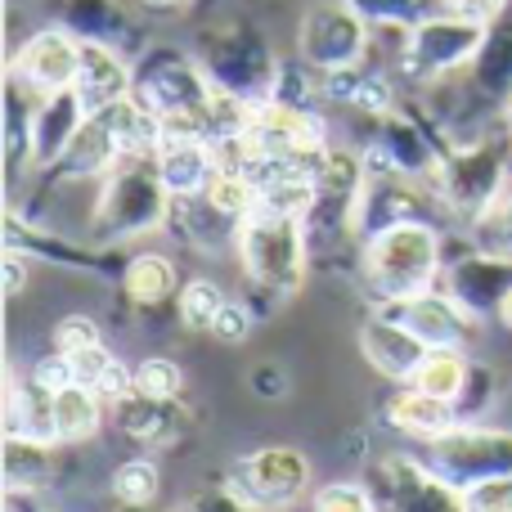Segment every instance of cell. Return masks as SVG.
<instances>
[{
	"label": "cell",
	"instance_id": "8fae6325",
	"mask_svg": "<svg viewBox=\"0 0 512 512\" xmlns=\"http://www.w3.org/2000/svg\"><path fill=\"white\" fill-rule=\"evenodd\" d=\"M387 310L427 346H459L468 337V324H472V310H463L454 297H441V292H418L409 301H387Z\"/></svg>",
	"mask_w": 512,
	"mask_h": 512
},
{
	"label": "cell",
	"instance_id": "cb8c5ba5",
	"mask_svg": "<svg viewBox=\"0 0 512 512\" xmlns=\"http://www.w3.org/2000/svg\"><path fill=\"white\" fill-rule=\"evenodd\" d=\"M158 490H162V477H158V468H153L149 459L122 463L117 477H113V495L122 499L126 508H149L153 499H158Z\"/></svg>",
	"mask_w": 512,
	"mask_h": 512
},
{
	"label": "cell",
	"instance_id": "4dcf8cb0",
	"mask_svg": "<svg viewBox=\"0 0 512 512\" xmlns=\"http://www.w3.org/2000/svg\"><path fill=\"white\" fill-rule=\"evenodd\" d=\"M315 512H373V499L364 495L360 486H328V490H319V499H315Z\"/></svg>",
	"mask_w": 512,
	"mask_h": 512
},
{
	"label": "cell",
	"instance_id": "d6a6232c",
	"mask_svg": "<svg viewBox=\"0 0 512 512\" xmlns=\"http://www.w3.org/2000/svg\"><path fill=\"white\" fill-rule=\"evenodd\" d=\"M32 382H36V387H45V391H63V387H72V382H77V373H72V360H68V355L54 351L50 360L32 369Z\"/></svg>",
	"mask_w": 512,
	"mask_h": 512
},
{
	"label": "cell",
	"instance_id": "277c9868",
	"mask_svg": "<svg viewBox=\"0 0 512 512\" xmlns=\"http://www.w3.org/2000/svg\"><path fill=\"white\" fill-rule=\"evenodd\" d=\"M490 36V23H472V18H459L450 9L441 14H427L423 23L409 27L405 50H400V72L409 81H441L463 72L468 63H477L481 45Z\"/></svg>",
	"mask_w": 512,
	"mask_h": 512
},
{
	"label": "cell",
	"instance_id": "d6986e66",
	"mask_svg": "<svg viewBox=\"0 0 512 512\" xmlns=\"http://www.w3.org/2000/svg\"><path fill=\"white\" fill-rule=\"evenodd\" d=\"M99 400L104 396L95 387H81V382L54 391V441H86V436H95L99 414H104Z\"/></svg>",
	"mask_w": 512,
	"mask_h": 512
},
{
	"label": "cell",
	"instance_id": "ffe728a7",
	"mask_svg": "<svg viewBox=\"0 0 512 512\" xmlns=\"http://www.w3.org/2000/svg\"><path fill=\"white\" fill-rule=\"evenodd\" d=\"M122 288L135 306H162L176 292V265L158 252H140L122 274Z\"/></svg>",
	"mask_w": 512,
	"mask_h": 512
},
{
	"label": "cell",
	"instance_id": "83f0119b",
	"mask_svg": "<svg viewBox=\"0 0 512 512\" xmlns=\"http://www.w3.org/2000/svg\"><path fill=\"white\" fill-rule=\"evenodd\" d=\"M90 346H104V342H99V324H95V319H86V315L59 319V328H54V351L77 355V351H90Z\"/></svg>",
	"mask_w": 512,
	"mask_h": 512
},
{
	"label": "cell",
	"instance_id": "e575fe53",
	"mask_svg": "<svg viewBox=\"0 0 512 512\" xmlns=\"http://www.w3.org/2000/svg\"><path fill=\"white\" fill-rule=\"evenodd\" d=\"M27 274H32V270H27L23 252L9 248V252H5V292H9V297H18V292L27 288Z\"/></svg>",
	"mask_w": 512,
	"mask_h": 512
},
{
	"label": "cell",
	"instance_id": "8d00e7d4",
	"mask_svg": "<svg viewBox=\"0 0 512 512\" xmlns=\"http://www.w3.org/2000/svg\"><path fill=\"white\" fill-rule=\"evenodd\" d=\"M499 319H504V324L512 328V288L504 292V306H499Z\"/></svg>",
	"mask_w": 512,
	"mask_h": 512
},
{
	"label": "cell",
	"instance_id": "30bf717a",
	"mask_svg": "<svg viewBox=\"0 0 512 512\" xmlns=\"http://www.w3.org/2000/svg\"><path fill=\"white\" fill-rule=\"evenodd\" d=\"M86 104L77 99V90H59V95H41L32 104V126H27V158L32 167H54L68 153L72 135L86 122Z\"/></svg>",
	"mask_w": 512,
	"mask_h": 512
},
{
	"label": "cell",
	"instance_id": "74e56055",
	"mask_svg": "<svg viewBox=\"0 0 512 512\" xmlns=\"http://www.w3.org/2000/svg\"><path fill=\"white\" fill-rule=\"evenodd\" d=\"M508 131H512V113H508Z\"/></svg>",
	"mask_w": 512,
	"mask_h": 512
},
{
	"label": "cell",
	"instance_id": "ac0fdd59",
	"mask_svg": "<svg viewBox=\"0 0 512 512\" xmlns=\"http://www.w3.org/2000/svg\"><path fill=\"white\" fill-rule=\"evenodd\" d=\"M324 95L337 99L346 108H360V113H378L387 117L396 95H391V81L378 77V72H364V68H346V72H328L324 77Z\"/></svg>",
	"mask_w": 512,
	"mask_h": 512
},
{
	"label": "cell",
	"instance_id": "9a60e30c",
	"mask_svg": "<svg viewBox=\"0 0 512 512\" xmlns=\"http://www.w3.org/2000/svg\"><path fill=\"white\" fill-rule=\"evenodd\" d=\"M360 346L382 373H391V378H414L418 364H423V355H427V346L418 342V337L409 333L396 315H391V310H382L378 319L364 324Z\"/></svg>",
	"mask_w": 512,
	"mask_h": 512
},
{
	"label": "cell",
	"instance_id": "6da1fadb",
	"mask_svg": "<svg viewBox=\"0 0 512 512\" xmlns=\"http://www.w3.org/2000/svg\"><path fill=\"white\" fill-rule=\"evenodd\" d=\"M364 274L382 297V306L432 292L436 274H441V234L427 221L387 225L364 243Z\"/></svg>",
	"mask_w": 512,
	"mask_h": 512
},
{
	"label": "cell",
	"instance_id": "7c38bea8",
	"mask_svg": "<svg viewBox=\"0 0 512 512\" xmlns=\"http://www.w3.org/2000/svg\"><path fill=\"white\" fill-rule=\"evenodd\" d=\"M77 99L86 104V113H104L108 104L135 95V77L126 68V59L108 41H81V72H77Z\"/></svg>",
	"mask_w": 512,
	"mask_h": 512
},
{
	"label": "cell",
	"instance_id": "7402d4cb",
	"mask_svg": "<svg viewBox=\"0 0 512 512\" xmlns=\"http://www.w3.org/2000/svg\"><path fill=\"white\" fill-rule=\"evenodd\" d=\"M203 203H212V212H221L225 221H243V216L256 207V185L248 171L239 167H216L212 185H207Z\"/></svg>",
	"mask_w": 512,
	"mask_h": 512
},
{
	"label": "cell",
	"instance_id": "4316f807",
	"mask_svg": "<svg viewBox=\"0 0 512 512\" xmlns=\"http://www.w3.org/2000/svg\"><path fill=\"white\" fill-rule=\"evenodd\" d=\"M459 499H463V512H512V472L472 481Z\"/></svg>",
	"mask_w": 512,
	"mask_h": 512
},
{
	"label": "cell",
	"instance_id": "f546056e",
	"mask_svg": "<svg viewBox=\"0 0 512 512\" xmlns=\"http://www.w3.org/2000/svg\"><path fill=\"white\" fill-rule=\"evenodd\" d=\"M477 234H481V243H486L490 252L512 256V198H504L486 221H477Z\"/></svg>",
	"mask_w": 512,
	"mask_h": 512
},
{
	"label": "cell",
	"instance_id": "3957f363",
	"mask_svg": "<svg viewBox=\"0 0 512 512\" xmlns=\"http://www.w3.org/2000/svg\"><path fill=\"white\" fill-rule=\"evenodd\" d=\"M171 207V194L158 176L153 158H122L104 176V198H99V230L108 239H140L158 230Z\"/></svg>",
	"mask_w": 512,
	"mask_h": 512
},
{
	"label": "cell",
	"instance_id": "4fadbf2b",
	"mask_svg": "<svg viewBox=\"0 0 512 512\" xmlns=\"http://www.w3.org/2000/svg\"><path fill=\"white\" fill-rule=\"evenodd\" d=\"M436 463H441L450 477H499V472H512V436L504 432H468V436H441L436 445Z\"/></svg>",
	"mask_w": 512,
	"mask_h": 512
},
{
	"label": "cell",
	"instance_id": "484cf974",
	"mask_svg": "<svg viewBox=\"0 0 512 512\" xmlns=\"http://www.w3.org/2000/svg\"><path fill=\"white\" fill-rule=\"evenodd\" d=\"M180 369L171 360H144L140 369H135V391L140 396H149V400H158V405H167V400H176L180 396Z\"/></svg>",
	"mask_w": 512,
	"mask_h": 512
},
{
	"label": "cell",
	"instance_id": "5bb4252c",
	"mask_svg": "<svg viewBox=\"0 0 512 512\" xmlns=\"http://www.w3.org/2000/svg\"><path fill=\"white\" fill-rule=\"evenodd\" d=\"M158 176L171 198H203L216 176V149L212 140H171L153 153Z\"/></svg>",
	"mask_w": 512,
	"mask_h": 512
},
{
	"label": "cell",
	"instance_id": "603a6c76",
	"mask_svg": "<svg viewBox=\"0 0 512 512\" xmlns=\"http://www.w3.org/2000/svg\"><path fill=\"white\" fill-rule=\"evenodd\" d=\"M221 306H225V292L216 288L212 279H189L185 288H180V319H185V328H194V333H212Z\"/></svg>",
	"mask_w": 512,
	"mask_h": 512
},
{
	"label": "cell",
	"instance_id": "9c48e42d",
	"mask_svg": "<svg viewBox=\"0 0 512 512\" xmlns=\"http://www.w3.org/2000/svg\"><path fill=\"white\" fill-rule=\"evenodd\" d=\"M77 72H81V36L68 32V27H45V32L23 41L9 77H18L32 95H59V90L77 86Z\"/></svg>",
	"mask_w": 512,
	"mask_h": 512
},
{
	"label": "cell",
	"instance_id": "5b68a950",
	"mask_svg": "<svg viewBox=\"0 0 512 512\" xmlns=\"http://www.w3.org/2000/svg\"><path fill=\"white\" fill-rule=\"evenodd\" d=\"M432 180L445 203L477 225L504 203L508 149L499 140H472V144H463V149H454L450 158L436 167Z\"/></svg>",
	"mask_w": 512,
	"mask_h": 512
},
{
	"label": "cell",
	"instance_id": "836d02e7",
	"mask_svg": "<svg viewBox=\"0 0 512 512\" xmlns=\"http://www.w3.org/2000/svg\"><path fill=\"white\" fill-rule=\"evenodd\" d=\"M512 0H441V9H450V14L459 18H472V23H495V18L508 14Z\"/></svg>",
	"mask_w": 512,
	"mask_h": 512
},
{
	"label": "cell",
	"instance_id": "1f68e13d",
	"mask_svg": "<svg viewBox=\"0 0 512 512\" xmlns=\"http://www.w3.org/2000/svg\"><path fill=\"white\" fill-rule=\"evenodd\" d=\"M68 360H72V373H77L81 387H99V382H104V373L113 369V355H108L104 346H90V351H77V355H68Z\"/></svg>",
	"mask_w": 512,
	"mask_h": 512
},
{
	"label": "cell",
	"instance_id": "d4e9b609",
	"mask_svg": "<svg viewBox=\"0 0 512 512\" xmlns=\"http://www.w3.org/2000/svg\"><path fill=\"white\" fill-rule=\"evenodd\" d=\"M108 23H113V0H68V14L59 27L77 32L81 41H108Z\"/></svg>",
	"mask_w": 512,
	"mask_h": 512
},
{
	"label": "cell",
	"instance_id": "7a4b0ae2",
	"mask_svg": "<svg viewBox=\"0 0 512 512\" xmlns=\"http://www.w3.org/2000/svg\"><path fill=\"white\" fill-rule=\"evenodd\" d=\"M243 270L270 297H292L306 279V221L270 207H252L239 221Z\"/></svg>",
	"mask_w": 512,
	"mask_h": 512
},
{
	"label": "cell",
	"instance_id": "52a82bcc",
	"mask_svg": "<svg viewBox=\"0 0 512 512\" xmlns=\"http://www.w3.org/2000/svg\"><path fill=\"white\" fill-rule=\"evenodd\" d=\"M243 140L252 144L256 158H324V122L297 99H256L248 108Z\"/></svg>",
	"mask_w": 512,
	"mask_h": 512
},
{
	"label": "cell",
	"instance_id": "2e32d148",
	"mask_svg": "<svg viewBox=\"0 0 512 512\" xmlns=\"http://www.w3.org/2000/svg\"><path fill=\"white\" fill-rule=\"evenodd\" d=\"M512 288V274H508V256L504 252H481L468 256V261L454 270V288L450 297L459 301L463 310H486V306H504V292Z\"/></svg>",
	"mask_w": 512,
	"mask_h": 512
},
{
	"label": "cell",
	"instance_id": "d590c367",
	"mask_svg": "<svg viewBox=\"0 0 512 512\" xmlns=\"http://www.w3.org/2000/svg\"><path fill=\"white\" fill-rule=\"evenodd\" d=\"M140 9H158V14H167V9H180V5H189V0H135Z\"/></svg>",
	"mask_w": 512,
	"mask_h": 512
},
{
	"label": "cell",
	"instance_id": "8992f818",
	"mask_svg": "<svg viewBox=\"0 0 512 512\" xmlns=\"http://www.w3.org/2000/svg\"><path fill=\"white\" fill-rule=\"evenodd\" d=\"M369 36H373V23L351 0H328V5L306 9L297 32V50L306 68L328 77V72L360 68L364 54H369Z\"/></svg>",
	"mask_w": 512,
	"mask_h": 512
},
{
	"label": "cell",
	"instance_id": "f1b7e54d",
	"mask_svg": "<svg viewBox=\"0 0 512 512\" xmlns=\"http://www.w3.org/2000/svg\"><path fill=\"white\" fill-rule=\"evenodd\" d=\"M252 310L243 306V301H230L225 297V306H221V315H216V324H212V333L221 337V342H230V346H239V342H248L252 337Z\"/></svg>",
	"mask_w": 512,
	"mask_h": 512
},
{
	"label": "cell",
	"instance_id": "ba28073f",
	"mask_svg": "<svg viewBox=\"0 0 512 512\" xmlns=\"http://www.w3.org/2000/svg\"><path fill=\"white\" fill-rule=\"evenodd\" d=\"M310 481V463L301 450L288 445H270V450H256L234 468L230 477V499L243 508H283L306 490Z\"/></svg>",
	"mask_w": 512,
	"mask_h": 512
},
{
	"label": "cell",
	"instance_id": "44dd1931",
	"mask_svg": "<svg viewBox=\"0 0 512 512\" xmlns=\"http://www.w3.org/2000/svg\"><path fill=\"white\" fill-rule=\"evenodd\" d=\"M418 391H432V396H445V400H459L463 382H468V364H463L459 346H436V351L423 355V364H418L414 378Z\"/></svg>",
	"mask_w": 512,
	"mask_h": 512
},
{
	"label": "cell",
	"instance_id": "e0dca14e",
	"mask_svg": "<svg viewBox=\"0 0 512 512\" xmlns=\"http://www.w3.org/2000/svg\"><path fill=\"white\" fill-rule=\"evenodd\" d=\"M391 423L409 436H427V441H441L454 432V400L432 396V391H405V396L391 405Z\"/></svg>",
	"mask_w": 512,
	"mask_h": 512
}]
</instances>
